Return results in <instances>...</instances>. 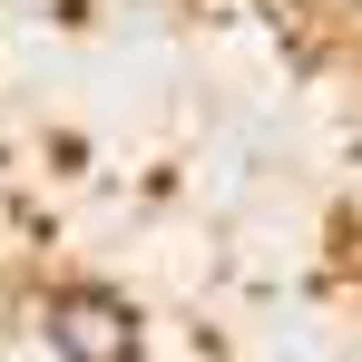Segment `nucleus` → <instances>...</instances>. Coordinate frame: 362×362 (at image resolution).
Instances as JSON below:
<instances>
[{
	"mask_svg": "<svg viewBox=\"0 0 362 362\" xmlns=\"http://www.w3.org/2000/svg\"><path fill=\"white\" fill-rule=\"evenodd\" d=\"M49 343H59V362H127L137 323H127L118 294H59L49 303Z\"/></svg>",
	"mask_w": 362,
	"mask_h": 362,
	"instance_id": "f257e3e1",
	"label": "nucleus"
}]
</instances>
